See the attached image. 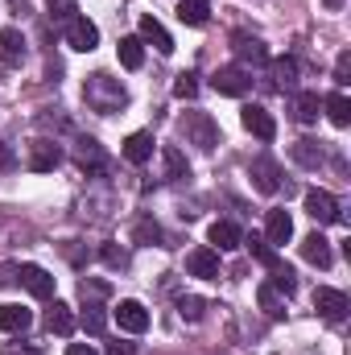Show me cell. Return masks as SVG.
I'll list each match as a JSON object with an SVG mask.
<instances>
[{
    "label": "cell",
    "mask_w": 351,
    "mask_h": 355,
    "mask_svg": "<svg viewBox=\"0 0 351 355\" xmlns=\"http://www.w3.org/2000/svg\"><path fill=\"white\" fill-rule=\"evenodd\" d=\"M0 355H42L33 347H17V343H0Z\"/></svg>",
    "instance_id": "cell-41"
},
{
    "label": "cell",
    "mask_w": 351,
    "mask_h": 355,
    "mask_svg": "<svg viewBox=\"0 0 351 355\" xmlns=\"http://www.w3.org/2000/svg\"><path fill=\"white\" fill-rule=\"evenodd\" d=\"M33 327V314L25 310V306H0V331H8V335H25Z\"/></svg>",
    "instance_id": "cell-20"
},
{
    "label": "cell",
    "mask_w": 351,
    "mask_h": 355,
    "mask_svg": "<svg viewBox=\"0 0 351 355\" xmlns=\"http://www.w3.org/2000/svg\"><path fill=\"white\" fill-rule=\"evenodd\" d=\"M318 107H323L318 91H293V120L298 124H314L318 120Z\"/></svg>",
    "instance_id": "cell-18"
},
{
    "label": "cell",
    "mask_w": 351,
    "mask_h": 355,
    "mask_svg": "<svg viewBox=\"0 0 351 355\" xmlns=\"http://www.w3.org/2000/svg\"><path fill=\"white\" fill-rule=\"evenodd\" d=\"M240 244H244V232H240L232 219L211 223V248H215V252H232V248H240Z\"/></svg>",
    "instance_id": "cell-12"
},
{
    "label": "cell",
    "mask_w": 351,
    "mask_h": 355,
    "mask_svg": "<svg viewBox=\"0 0 351 355\" xmlns=\"http://www.w3.org/2000/svg\"><path fill=\"white\" fill-rule=\"evenodd\" d=\"M323 4H327V8H343V0H323Z\"/></svg>",
    "instance_id": "cell-45"
},
{
    "label": "cell",
    "mask_w": 351,
    "mask_h": 355,
    "mask_svg": "<svg viewBox=\"0 0 351 355\" xmlns=\"http://www.w3.org/2000/svg\"><path fill=\"white\" fill-rule=\"evenodd\" d=\"M17 277H21V285H25L33 297H54V277H50L42 265H21Z\"/></svg>",
    "instance_id": "cell-10"
},
{
    "label": "cell",
    "mask_w": 351,
    "mask_h": 355,
    "mask_svg": "<svg viewBox=\"0 0 351 355\" xmlns=\"http://www.w3.org/2000/svg\"><path fill=\"white\" fill-rule=\"evenodd\" d=\"M323 107H327V116H331L335 128H348L351 124V99L343 95V91H331V95L323 99Z\"/></svg>",
    "instance_id": "cell-24"
},
{
    "label": "cell",
    "mask_w": 351,
    "mask_h": 355,
    "mask_svg": "<svg viewBox=\"0 0 351 355\" xmlns=\"http://www.w3.org/2000/svg\"><path fill=\"white\" fill-rule=\"evenodd\" d=\"M306 215L314 223H343V211L331 190H306Z\"/></svg>",
    "instance_id": "cell-3"
},
{
    "label": "cell",
    "mask_w": 351,
    "mask_h": 355,
    "mask_svg": "<svg viewBox=\"0 0 351 355\" xmlns=\"http://www.w3.org/2000/svg\"><path fill=\"white\" fill-rule=\"evenodd\" d=\"M232 50H236V58H240V62H252V67H264V62H268V50H264L261 37L236 33V37H232Z\"/></svg>",
    "instance_id": "cell-13"
},
{
    "label": "cell",
    "mask_w": 351,
    "mask_h": 355,
    "mask_svg": "<svg viewBox=\"0 0 351 355\" xmlns=\"http://www.w3.org/2000/svg\"><path fill=\"white\" fill-rule=\"evenodd\" d=\"M12 281H17V265H0V289L12 285Z\"/></svg>",
    "instance_id": "cell-42"
},
{
    "label": "cell",
    "mask_w": 351,
    "mask_h": 355,
    "mask_svg": "<svg viewBox=\"0 0 351 355\" xmlns=\"http://www.w3.org/2000/svg\"><path fill=\"white\" fill-rule=\"evenodd\" d=\"M58 162H62V149H58L54 141H33V145H29V170L50 174Z\"/></svg>",
    "instance_id": "cell-11"
},
{
    "label": "cell",
    "mask_w": 351,
    "mask_h": 355,
    "mask_svg": "<svg viewBox=\"0 0 351 355\" xmlns=\"http://www.w3.org/2000/svg\"><path fill=\"white\" fill-rule=\"evenodd\" d=\"M248 174H252V182H257L261 194H277V190H281V182H277V178H281L277 174V162H268V157H257Z\"/></svg>",
    "instance_id": "cell-17"
},
{
    "label": "cell",
    "mask_w": 351,
    "mask_h": 355,
    "mask_svg": "<svg viewBox=\"0 0 351 355\" xmlns=\"http://www.w3.org/2000/svg\"><path fill=\"white\" fill-rule=\"evenodd\" d=\"M12 166H17V157H12V149H8V145L0 141V174H8Z\"/></svg>",
    "instance_id": "cell-40"
},
{
    "label": "cell",
    "mask_w": 351,
    "mask_h": 355,
    "mask_svg": "<svg viewBox=\"0 0 351 355\" xmlns=\"http://www.w3.org/2000/svg\"><path fill=\"white\" fill-rule=\"evenodd\" d=\"M0 54H4L8 67H17V62L25 58V37H21V29H0Z\"/></svg>",
    "instance_id": "cell-25"
},
{
    "label": "cell",
    "mask_w": 351,
    "mask_h": 355,
    "mask_svg": "<svg viewBox=\"0 0 351 355\" xmlns=\"http://www.w3.org/2000/svg\"><path fill=\"white\" fill-rule=\"evenodd\" d=\"M335 83H339V87H348V83H351V54H348V50H343V54H339V62H335Z\"/></svg>",
    "instance_id": "cell-37"
},
{
    "label": "cell",
    "mask_w": 351,
    "mask_h": 355,
    "mask_svg": "<svg viewBox=\"0 0 351 355\" xmlns=\"http://www.w3.org/2000/svg\"><path fill=\"white\" fill-rule=\"evenodd\" d=\"M112 355H132V347H124V343H112Z\"/></svg>",
    "instance_id": "cell-44"
},
{
    "label": "cell",
    "mask_w": 351,
    "mask_h": 355,
    "mask_svg": "<svg viewBox=\"0 0 351 355\" xmlns=\"http://www.w3.org/2000/svg\"><path fill=\"white\" fill-rule=\"evenodd\" d=\"M264 240H268V244H289V240H293V219H289V211H268V219H264Z\"/></svg>",
    "instance_id": "cell-15"
},
{
    "label": "cell",
    "mask_w": 351,
    "mask_h": 355,
    "mask_svg": "<svg viewBox=\"0 0 351 355\" xmlns=\"http://www.w3.org/2000/svg\"><path fill=\"white\" fill-rule=\"evenodd\" d=\"M178 21L182 25H194V29L207 25V0H182L178 4Z\"/></svg>",
    "instance_id": "cell-29"
},
{
    "label": "cell",
    "mask_w": 351,
    "mask_h": 355,
    "mask_svg": "<svg viewBox=\"0 0 351 355\" xmlns=\"http://www.w3.org/2000/svg\"><path fill=\"white\" fill-rule=\"evenodd\" d=\"M116 322H120V331H128V335H141V331H149V310H145L141 302L124 297V302L116 306Z\"/></svg>",
    "instance_id": "cell-8"
},
{
    "label": "cell",
    "mask_w": 351,
    "mask_h": 355,
    "mask_svg": "<svg viewBox=\"0 0 351 355\" xmlns=\"http://www.w3.org/2000/svg\"><path fill=\"white\" fill-rule=\"evenodd\" d=\"M67 46L79 50V54H91V50L99 46V29H95V21H87V17H71V21H67Z\"/></svg>",
    "instance_id": "cell-6"
},
{
    "label": "cell",
    "mask_w": 351,
    "mask_h": 355,
    "mask_svg": "<svg viewBox=\"0 0 351 355\" xmlns=\"http://www.w3.org/2000/svg\"><path fill=\"white\" fill-rule=\"evenodd\" d=\"M132 236H137V244H162V240H166V236H162V227H157L153 219H141Z\"/></svg>",
    "instance_id": "cell-32"
},
{
    "label": "cell",
    "mask_w": 351,
    "mask_h": 355,
    "mask_svg": "<svg viewBox=\"0 0 351 355\" xmlns=\"http://www.w3.org/2000/svg\"><path fill=\"white\" fill-rule=\"evenodd\" d=\"M162 166H166V178H170V182L190 178V166H186V157H182L178 145H166V149H162Z\"/></svg>",
    "instance_id": "cell-28"
},
{
    "label": "cell",
    "mask_w": 351,
    "mask_h": 355,
    "mask_svg": "<svg viewBox=\"0 0 351 355\" xmlns=\"http://www.w3.org/2000/svg\"><path fill=\"white\" fill-rule=\"evenodd\" d=\"M178 128H182V137L190 141V145H198V149H215L219 145V124L207 116V112H186L182 120H178Z\"/></svg>",
    "instance_id": "cell-2"
},
{
    "label": "cell",
    "mask_w": 351,
    "mask_h": 355,
    "mask_svg": "<svg viewBox=\"0 0 351 355\" xmlns=\"http://www.w3.org/2000/svg\"><path fill=\"white\" fill-rule=\"evenodd\" d=\"M293 162H298L302 170H318V166H323V141L302 137V141L293 145Z\"/></svg>",
    "instance_id": "cell-23"
},
{
    "label": "cell",
    "mask_w": 351,
    "mask_h": 355,
    "mask_svg": "<svg viewBox=\"0 0 351 355\" xmlns=\"http://www.w3.org/2000/svg\"><path fill=\"white\" fill-rule=\"evenodd\" d=\"M314 310H318L327 322H343V318H348V310H351L348 293H343V289H327V285H323V289H314Z\"/></svg>",
    "instance_id": "cell-5"
},
{
    "label": "cell",
    "mask_w": 351,
    "mask_h": 355,
    "mask_svg": "<svg viewBox=\"0 0 351 355\" xmlns=\"http://www.w3.org/2000/svg\"><path fill=\"white\" fill-rule=\"evenodd\" d=\"M124 157H128L132 166H145V162L153 157V132H132V137L124 141Z\"/></svg>",
    "instance_id": "cell-21"
},
{
    "label": "cell",
    "mask_w": 351,
    "mask_h": 355,
    "mask_svg": "<svg viewBox=\"0 0 351 355\" xmlns=\"http://www.w3.org/2000/svg\"><path fill=\"white\" fill-rule=\"evenodd\" d=\"M141 42L157 46V54H174V37L166 33V25L157 17H141Z\"/></svg>",
    "instance_id": "cell-14"
},
{
    "label": "cell",
    "mask_w": 351,
    "mask_h": 355,
    "mask_svg": "<svg viewBox=\"0 0 351 355\" xmlns=\"http://www.w3.org/2000/svg\"><path fill=\"white\" fill-rule=\"evenodd\" d=\"M211 87L219 91V95L240 99V95H248V87H252V75H248L244 67H219V71L211 75Z\"/></svg>",
    "instance_id": "cell-4"
},
{
    "label": "cell",
    "mask_w": 351,
    "mask_h": 355,
    "mask_svg": "<svg viewBox=\"0 0 351 355\" xmlns=\"http://www.w3.org/2000/svg\"><path fill=\"white\" fill-rule=\"evenodd\" d=\"M79 162H83V166H103V149H99V145H95V141H79Z\"/></svg>",
    "instance_id": "cell-33"
},
{
    "label": "cell",
    "mask_w": 351,
    "mask_h": 355,
    "mask_svg": "<svg viewBox=\"0 0 351 355\" xmlns=\"http://www.w3.org/2000/svg\"><path fill=\"white\" fill-rule=\"evenodd\" d=\"M302 257L318 268H331V240H327L323 232H310V236L302 240Z\"/></svg>",
    "instance_id": "cell-16"
},
{
    "label": "cell",
    "mask_w": 351,
    "mask_h": 355,
    "mask_svg": "<svg viewBox=\"0 0 351 355\" xmlns=\"http://www.w3.org/2000/svg\"><path fill=\"white\" fill-rule=\"evenodd\" d=\"M67 355H99V352H95L91 343H71V347H67Z\"/></svg>",
    "instance_id": "cell-43"
},
{
    "label": "cell",
    "mask_w": 351,
    "mask_h": 355,
    "mask_svg": "<svg viewBox=\"0 0 351 355\" xmlns=\"http://www.w3.org/2000/svg\"><path fill=\"white\" fill-rule=\"evenodd\" d=\"M99 257H103V265H108V268H124V265H128V252H124L120 244H103V252H99Z\"/></svg>",
    "instance_id": "cell-34"
},
{
    "label": "cell",
    "mask_w": 351,
    "mask_h": 355,
    "mask_svg": "<svg viewBox=\"0 0 351 355\" xmlns=\"http://www.w3.org/2000/svg\"><path fill=\"white\" fill-rule=\"evenodd\" d=\"M46 4H50V17H58V21H71L79 8V0H46Z\"/></svg>",
    "instance_id": "cell-35"
},
{
    "label": "cell",
    "mask_w": 351,
    "mask_h": 355,
    "mask_svg": "<svg viewBox=\"0 0 351 355\" xmlns=\"http://www.w3.org/2000/svg\"><path fill=\"white\" fill-rule=\"evenodd\" d=\"M244 244H248V252H252V257H257L261 265H268V268H281V257L273 252V244H268L264 236H252V240H244Z\"/></svg>",
    "instance_id": "cell-30"
},
{
    "label": "cell",
    "mask_w": 351,
    "mask_h": 355,
    "mask_svg": "<svg viewBox=\"0 0 351 355\" xmlns=\"http://www.w3.org/2000/svg\"><path fill=\"white\" fill-rule=\"evenodd\" d=\"M174 95L178 99H194V95H198V79H194V75H178Z\"/></svg>",
    "instance_id": "cell-36"
},
{
    "label": "cell",
    "mask_w": 351,
    "mask_h": 355,
    "mask_svg": "<svg viewBox=\"0 0 351 355\" xmlns=\"http://www.w3.org/2000/svg\"><path fill=\"white\" fill-rule=\"evenodd\" d=\"M79 293L95 302V297H108V285H103V281H87V277H83V281H79Z\"/></svg>",
    "instance_id": "cell-38"
},
{
    "label": "cell",
    "mask_w": 351,
    "mask_h": 355,
    "mask_svg": "<svg viewBox=\"0 0 351 355\" xmlns=\"http://www.w3.org/2000/svg\"><path fill=\"white\" fill-rule=\"evenodd\" d=\"M46 331H50V335H71V331H75V310H71L67 302H54V306L46 310Z\"/></svg>",
    "instance_id": "cell-19"
},
{
    "label": "cell",
    "mask_w": 351,
    "mask_h": 355,
    "mask_svg": "<svg viewBox=\"0 0 351 355\" xmlns=\"http://www.w3.org/2000/svg\"><path fill=\"white\" fill-rule=\"evenodd\" d=\"M120 67H128V71H141L145 67V42L141 37H120Z\"/></svg>",
    "instance_id": "cell-26"
},
{
    "label": "cell",
    "mask_w": 351,
    "mask_h": 355,
    "mask_svg": "<svg viewBox=\"0 0 351 355\" xmlns=\"http://www.w3.org/2000/svg\"><path fill=\"white\" fill-rule=\"evenodd\" d=\"M268 71H273V87L277 91H293L298 87V62H293V58H273Z\"/></svg>",
    "instance_id": "cell-22"
},
{
    "label": "cell",
    "mask_w": 351,
    "mask_h": 355,
    "mask_svg": "<svg viewBox=\"0 0 351 355\" xmlns=\"http://www.w3.org/2000/svg\"><path fill=\"white\" fill-rule=\"evenodd\" d=\"M79 322H83V331H87V335H103V327H108V318H103V310H99L95 302H87V310H83V318H79Z\"/></svg>",
    "instance_id": "cell-31"
},
{
    "label": "cell",
    "mask_w": 351,
    "mask_h": 355,
    "mask_svg": "<svg viewBox=\"0 0 351 355\" xmlns=\"http://www.w3.org/2000/svg\"><path fill=\"white\" fill-rule=\"evenodd\" d=\"M257 302H261V310L268 318H281V314H285V293H281L273 281H264L261 289H257Z\"/></svg>",
    "instance_id": "cell-27"
},
{
    "label": "cell",
    "mask_w": 351,
    "mask_h": 355,
    "mask_svg": "<svg viewBox=\"0 0 351 355\" xmlns=\"http://www.w3.org/2000/svg\"><path fill=\"white\" fill-rule=\"evenodd\" d=\"M178 310H182V318H190V322H194V318L203 314V302H198V297H182V302H178Z\"/></svg>",
    "instance_id": "cell-39"
},
{
    "label": "cell",
    "mask_w": 351,
    "mask_h": 355,
    "mask_svg": "<svg viewBox=\"0 0 351 355\" xmlns=\"http://www.w3.org/2000/svg\"><path fill=\"white\" fill-rule=\"evenodd\" d=\"M240 120H244V128H248L257 141H273V137H277V120H273V112L261 107V103H244Z\"/></svg>",
    "instance_id": "cell-7"
},
{
    "label": "cell",
    "mask_w": 351,
    "mask_h": 355,
    "mask_svg": "<svg viewBox=\"0 0 351 355\" xmlns=\"http://www.w3.org/2000/svg\"><path fill=\"white\" fill-rule=\"evenodd\" d=\"M83 99H87L91 112H103V116H112V112H120L124 103H128V91L120 87V79H112V75H87V83H83Z\"/></svg>",
    "instance_id": "cell-1"
},
{
    "label": "cell",
    "mask_w": 351,
    "mask_h": 355,
    "mask_svg": "<svg viewBox=\"0 0 351 355\" xmlns=\"http://www.w3.org/2000/svg\"><path fill=\"white\" fill-rule=\"evenodd\" d=\"M186 272H190V277H203V281H215V277H219V252L207 248V244L194 248V252L186 257Z\"/></svg>",
    "instance_id": "cell-9"
}]
</instances>
